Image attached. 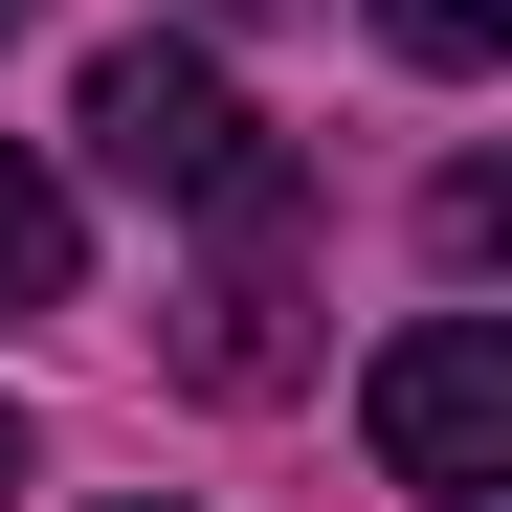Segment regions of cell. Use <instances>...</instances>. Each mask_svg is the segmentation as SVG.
Returning a JSON list of instances; mask_svg holds the SVG:
<instances>
[{
	"mask_svg": "<svg viewBox=\"0 0 512 512\" xmlns=\"http://www.w3.org/2000/svg\"><path fill=\"white\" fill-rule=\"evenodd\" d=\"M67 134H90V156H112L134 201H179V223H290V134L245 112L223 67H201V45H112Z\"/></svg>",
	"mask_w": 512,
	"mask_h": 512,
	"instance_id": "cell-1",
	"label": "cell"
},
{
	"mask_svg": "<svg viewBox=\"0 0 512 512\" xmlns=\"http://www.w3.org/2000/svg\"><path fill=\"white\" fill-rule=\"evenodd\" d=\"M357 446H379L423 512H490V490H512V334H490V312H423V334H379Z\"/></svg>",
	"mask_w": 512,
	"mask_h": 512,
	"instance_id": "cell-2",
	"label": "cell"
},
{
	"mask_svg": "<svg viewBox=\"0 0 512 512\" xmlns=\"http://www.w3.org/2000/svg\"><path fill=\"white\" fill-rule=\"evenodd\" d=\"M0 312H67V179L0 134Z\"/></svg>",
	"mask_w": 512,
	"mask_h": 512,
	"instance_id": "cell-3",
	"label": "cell"
},
{
	"mask_svg": "<svg viewBox=\"0 0 512 512\" xmlns=\"http://www.w3.org/2000/svg\"><path fill=\"white\" fill-rule=\"evenodd\" d=\"M379 45H401V67H446V90H468V67H512V0H379Z\"/></svg>",
	"mask_w": 512,
	"mask_h": 512,
	"instance_id": "cell-4",
	"label": "cell"
},
{
	"mask_svg": "<svg viewBox=\"0 0 512 512\" xmlns=\"http://www.w3.org/2000/svg\"><path fill=\"white\" fill-rule=\"evenodd\" d=\"M201 379H223V401H245V379H290V290H268V268L201 290Z\"/></svg>",
	"mask_w": 512,
	"mask_h": 512,
	"instance_id": "cell-5",
	"label": "cell"
},
{
	"mask_svg": "<svg viewBox=\"0 0 512 512\" xmlns=\"http://www.w3.org/2000/svg\"><path fill=\"white\" fill-rule=\"evenodd\" d=\"M0 490H23V401H0Z\"/></svg>",
	"mask_w": 512,
	"mask_h": 512,
	"instance_id": "cell-6",
	"label": "cell"
},
{
	"mask_svg": "<svg viewBox=\"0 0 512 512\" xmlns=\"http://www.w3.org/2000/svg\"><path fill=\"white\" fill-rule=\"evenodd\" d=\"M23 23H45V0H0V45H23Z\"/></svg>",
	"mask_w": 512,
	"mask_h": 512,
	"instance_id": "cell-7",
	"label": "cell"
},
{
	"mask_svg": "<svg viewBox=\"0 0 512 512\" xmlns=\"http://www.w3.org/2000/svg\"><path fill=\"white\" fill-rule=\"evenodd\" d=\"M223 23H268V0H223Z\"/></svg>",
	"mask_w": 512,
	"mask_h": 512,
	"instance_id": "cell-8",
	"label": "cell"
}]
</instances>
